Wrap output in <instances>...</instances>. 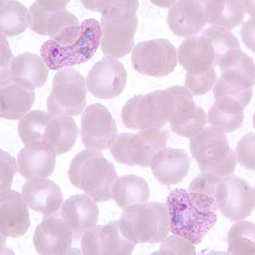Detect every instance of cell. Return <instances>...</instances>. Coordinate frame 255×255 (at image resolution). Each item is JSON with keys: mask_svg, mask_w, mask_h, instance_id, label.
Wrapping results in <instances>:
<instances>
[{"mask_svg": "<svg viewBox=\"0 0 255 255\" xmlns=\"http://www.w3.org/2000/svg\"><path fill=\"white\" fill-rule=\"evenodd\" d=\"M100 43L101 27L99 21L88 18L50 38L41 46L40 54L49 69L61 71L88 62L99 49Z\"/></svg>", "mask_w": 255, "mask_h": 255, "instance_id": "obj_1", "label": "cell"}, {"mask_svg": "<svg viewBox=\"0 0 255 255\" xmlns=\"http://www.w3.org/2000/svg\"><path fill=\"white\" fill-rule=\"evenodd\" d=\"M87 9L101 12L102 52L111 59H121L134 50V37L137 30L136 12L138 1H88L82 0Z\"/></svg>", "mask_w": 255, "mask_h": 255, "instance_id": "obj_2", "label": "cell"}, {"mask_svg": "<svg viewBox=\"0 0 255 255\" xmlns=\"http://www.w3.org/2000/svg\"><path fill=\"white\" fill-rule=\"evenodd\" d=\"M68 177L74 187L79 188L95 202L112 198V187L117 171L98 149H84L72 159Z\"/></svg>", "mask_w": 255, "mask_h": 255, "instance_id": "obj_3", "label": "cell"}, {"mask_svg": "<svg viewBox=\"0 0 255 255\" xmlns=\"http://www.w3.org/2000/svg\"><path fill=\"white\" fill-rule=\"evenodd\" d=\"M170 231L186 238L193 245L202 242L218 221L215 212L199 206L188 191L177 188L169 193L167 199Z\"/></svg>", "mask_w": 255, "mask_h": 255, "instance_id": "obj_4", "label": "cell"}, {"mask_svg": "<svg viewBox=\"0 0 255 255\" xmlns=\"http://www.w3.org/2000/svg\"><path fill=\"white\" fill-rule=\"evenodd\" d=\"M118 224L122 235L135 245L163 242L170 231L168 207L159 202L127 208Z\"/></svg>", "mask_w": 255, "mask_h": 255, "instance_id": "obj_5", "label": "cell"}, {"mask_svg": "<svg viewBox=\"0 0 255 255\" xmlns=\"http://www.w3.org/2000/svg\"><path fill=\"white\" fill-rule=\"evenodd\" d=\"M176 106L174 88L134 96L122 108V121L132 130L163 128L173 117Z\"/></svg>", "mask_w": 255, "mask_h": 255, "instance_id": "obj_6", "label": "cell"}, {"mask_svg": "<svg viewBox=\"0 0 255 255\" xmlns=\"http://www.w3.org/2000/svg\"><path fill=\"white\" fill-rule=\"evenodd\" d=\"M190 151L202 173L229 177L235 173L236 154L230 148L224 132L214 128H206L191 137Z\"/></svg>", "mask_w": 255, "mask_h": 255, "instance_id": "obj_7", "label": "cell"}, {"mask_svg": "<svg viewBox=\"0 0 255 255\" xmlns=\"http://www.w3.org/2000/svg\"><path fill=\"white\" fill-rule=\"evenodd\" d=\"M169 131L164 128L142 130L137 134H121L111 146V154L122 164L149 167L158 151L167 147Z\"/></svg>", "mask_w": 255, "mask_h": 255, "instance_id": "obj_8", "label": "cell"}, {"mask_svg": "<svg viewBox=\"0 0 255 255\" xmlns=\"http://www.w3.org/2000/svg\"><path fill=\"white\" fill-rule=\"evenodd\" d=\"M87 82L77 69H61L52 80L48 98V110L54 116L73 117L85 110Z\"/></svg>", "mask_w": 255, "mask_h": 255, "instance_id": "obj_9", "label": "cell"}, {"mask_svg": "<svg viewBox=\"0 0 255 255\" xmlns=\"http://www.w3.org/2000/svg\"><path fill=\"white\" fill-rule=\"evenodd\" d=\"M131 61L138 73L160 78L175 69L177 50L167 39L142 41L132 50Z\"/></svg>", "mask_w": 255, "mask_h": 255, "instance_id": "obj_10", "label": "cell"}, {"mask_svg": "<svg viewBox=\"0 0 255 255\" xmlns=\"http://www.w3.org/2000/svg\"><path fill=\"white\" fill-rule=\"evenodd\" d=\"M215 201L223 215L237 223L245 220L253 212L254 188L245 180L231 175L221 180L218 185Z\"/></svg>", "mask_w": 255, "mask_h": 255, "instance_id": "obj_11", "label": "cell"}, {"mask_svg": "<svg viewBox=\"0 0 255 255\" xmlns=\"http://www.w3.org/2000/svg\"><path fill=\"white\" fill-rule=\"evenodd\" d=\"M118 136V128L104 105L93 104L83 111L80 138L89 149H106Z\"/></svg>", "mask_w": 255, "mask_h": 255, "instance_id": "obj_12", "label": "cell"}, {"mask_svg": "<svg viewBox=\"0 0 255 255\" xmlns=\"http://www.w3.org/2000/svg\"><path fill=\"white\" fill-rule=\"evenodd\" d=\"M67 0L62 1H35L30 6V29L40 35L54 38L61 30L77 26L80 22L73 13L66 10Z\"/></svg>", "mask_w": 255, "mask_h": 255, "instance_id": "obj_13", "label": "cell"}, {"mask_svg": "<svg viewBox=\"0 0 255 255\" xmlns=\"http://www.w3.org/2000/svg\"><path fill=\"white\" fill-rule=\"evenodd\" d=\"M127 71L118 60L105 57L93 66L87 78V89L95 98L115 99L127 84Z\"/></svg>", "mask_w": 255, "mask_h": 255, "instance_id": "obj_14", "label": "cell"}, {"mask_svg": "<svg viewBox=\"0 0 255 255\" xmlns=\"http://www.w3.org/2000/svg\"><path fill=\"white\" fill-rule=\"evenodd\" d=\"M135 243L122 235L118 221L95 226L82 236L83 254H131Z\"/></svg>", "mask_w": 255, "mask_h": 255, "instance_id": "obj_15", "label": "cell"}, {"mask_svg": "<svg viewBox=\"0 0 255 255\" xmlns=\"http://www.w3.org/2000/svg\"><path fill=\"white\" fill-rule=\"evenodd\" d=\"M176 95V106L170 123L171 131L182 137H193L204 129L207 116L203 108L193 101L190 91L184 87H173Z\"/></svg>", "mask_w": 255, "mask_h": 255, "instance_id": "obj_16", "label": "cell"}, {"mask_svg": "<svg viewBox=\"0 0 255 255\" xmlns=\"http://www.w3.org/2000/svg\"><path fill=\"white\" fill-rule=\"evenodd\" d=\"M74 234L63 219L45 216L33 237L35 251L40 254H67L71 252Z\"/></svg>", "mask_w": 255, "mask_h": 255, "instance_id": "obj_17", "label": "cell"}, {"mask_svg": "<svg viewBox=\"0 0 255 255\" xmlns=\"http://www.w3.org/2000/svg\"><path fill=\"white\" fill-rule=\"evenodd\" d=\"M30 215L23 196L16 191H5L0 196V231L6 237H20L28 231Z\"/></svg>", "mask_w": 255, "mask_h": 255, "instance_id": "obj_18", "label": "cell"}, {"mask_svg": "<svg viewBox=\"0 0 255 255\" xmlns=\"http://www.w3.org/2000/svg\"><path fill=\"white\" fill-rule=\"evenodd\" d=\"M18 173L27 180L44 179L54 173L56 153L44 141L32 142L21 149L17 157Z\"/></svg>", "mask_w": 255, "mask_h": 255, "instance_id": "obj_19", "label": "cell"}, {"mask_svg": "<svg viewBox=\"0 0 255 255\" xmlns=\"http://www.w3.org/2000/svg\"><path fill=\"white\" fill-rule=\"evenodd\" d=\"M22 196L30 209L44 216L55 215L63 206L60 186L46 177L27 181L22 188Z\"/></svg>", "mask_w": 255, "mask_h": 255, "instance_id": "obj_20", "label": "cell"}, {"mask_svg": "<svg viewBox=\"0 0 255 255\" xmlns=\"http://www.w3.org/2000/svg\"><path fill=\"white\" fill-rule=\"evenodd\" d=\"M191 159L182 149L164 147L152 158L149 167L160 184L171 186L180 184L190 171Z\"/></svg>", "mask_w": 255, "mask_h": 255, "instance_id": "obj_21", "label": "cell"}, {"mask_svg": "<svg viewBox=\"0 0 255 255\" xmlns=\"http://www.w3.org/2000/svg\"><path fill=\"white\" fill-rule=\"evenodd\" d=\"M61 215L73 231L74 236H83L96 226L99 221V207L88 195H74L63 203Z\"/></svg>", "mask_w": 255, "mask_h": 255, "instance_id": "obj_22", "label": "cell"}, {"mask_svg": "<svg viewBox=\"0 0 255 255\" xmlns=\"http://www.w3.org/2000/svg\"><path fill=\"white\" fill-rule=\"evenodd\" d=\"M206 23L203 1L182 0L169 10V28L179 37H195L203 30Z\"/></svg>", "mask_w": 255, "mask_h": 255, "instance_id": "obj_23", "label": "cell"}, {"mask_svg": "<svg viewBox=\"0 0 255 255\" xmlns=\"http://www.w3.org/2000/svg\"><path fill=\"white\" fill-rule=\"evenodd\" d=\"M220 67V79L229 87L237 90L253 91L255 82L254 62L241 49L231 51L218 63Z\"/></svg>", "mask_w": 255, "mask_h": 255, "instance_id": "obj_24", "label": "cell"}, {"mask_svg": "<svg viewBox=\"0 0 255 255\" xmlns=\"http://www.w3.org/2000/svg\"><path fill=\"white\" fill-rule=\"evenodd\" d=\"M0 115L5 119L23 118L35 101L34 89L27 87L12 78L1 79L0 89Z\"/></svg>", "mask_w": 255, "mask_h": 255, "instance_id": "obj_25", "label": "cell"}, {"mask_svg": "<svg viewBox=\"0 0 255 255\" xmlns=\"http://www.w3.org/2000/svg\"><path fill=\"white\" fill-rule=\"evenodd\" d=\"M177 61L188 74L204 73L215 67V52L212 43L203 35H195L179 46Z\"/></svg>", "mask_w": 255, "mask_h": 255, "instance_id": "obj_26", "label": "cell"}, {"mask_svg": "<svg viewBox=\"0 0 255 255\" xmlns=\"http://www.w3.org/2000/svg\"><path fill=\"white\" fill-rule=\"evenodd\" d=\"M207 23L224 29H234L245 18V13L253 15L252 1H203Z\"/></svg>", "mask_w": 255, "mask_h": 255, "instance_id": "obj_27", "label": "cell"}, {"mask_svg": "<svg viewBox=\"0 0 255 255\" xmlns=\"http://www.w3.org/2000/svg\"><path fill=\"white\" fill-rule=\"evenodd\" d=\"M49 68L43 57L30 52L18 55L10 66V78L29 88H40L48 80Z\"/></svg>", "mask_w": 255, "mask_h": 255, "instance_id": "obj_28", "label": "cell"}, {"mask_svg": "<svg viewBox=\"0 0 255 255\" xmlns=\"http://www.w3.org/2000/svg\"><path fill=\"white\" fill-rule=\"evenodd\" d=\"M245 119V107L230 98L215 99V102L212 105L208 112L207 121L210 127L219 131L232 132L242 126Z\"/></svg>", "mask_w": 255, "mask_h": 255, "instance_id": "obj_29", "label": "cell"}, {"mask_svg": "<svg viewBox=\"0 0 255 255\" xmlns=\"http://www.w3.org/2000/svg\"><path fill=\"white\" fill-rule=\"evenodd\" d=\"M112 198L122 209L147 203L149 186L142 177L130 174L116 180L112 187Z\"/></svg>", "mask_w": 255, "mask_h": 255, "instance_id": "obj_30", "label": "cell"}, {"mask_svg": "<svg viewBox=\"0 0 255 255\" xmlns=\"http://www.w3.org/2000/svg\"><path fill=\"white\" fill-rule=\"evenodd\" d=\"M78 137V127L73 118L54 116L46 129L44 142L52 147L56 154L71 151Z\"/></svg>", "mask_w": 255, "mask_h": 255, "instance_id": "obj_31", "label": "cell"}, {"mask_svg": "<svg viewBox=\"0 0 255 255\" xmlns=\"http://www.w3.org/2000/svg\"><path fill=\"white\" fill-rule=\"evenodd\" d=\"M30 24V13L18 1L0 2V32L2 37L22 34Z\"/></svg>", "mask_w": 255, "mask_h": 255, "instance_id": "obj_32", "label": "cell"}, {"mask_svg": "<svg viewBox=\"0 0 255 255\" xmlns=\"http://www.w3.org/2000/svg\"><path fill=\"white\" fill-rule=\"evenodd\" d=\"M54 115L45 111H30L18 123V135L24 145L44 141L46 129Z\"/></svg>", "mask_w": 255, "mask_h": 255, "instance_id": "obj_33", "label": "cell"}, {"mask_svg": "<svg viewBox=\"0 0 255 255\" xmlns=\"http://www.w3.org/2000/svg\"><path fill=\"white\" fill-rule=\"evenodd\" d=\"M223 179L224 177L214 175V174L202 173L195 180H192L188 187V193L199 206L216 213L218 210L215 201L216 187Z\"/></svg>", "mask_w": 255, "mask_h": 255, "instance_id": "obj_34", "label": "cell"}, {"mask_svg": "<svg viewBox=\"0 0 255 255\" xmlns=\"http://www.w3.org/2000/svg\"><path fill=\"white\" fill-rule=\"evenodd\" d=\"M254 224L251 221H237L227 234V252L230 254H254Z\"/></svg>", "mask_w": 255, "mask_h": 255, "instance_id": "obj_35", "label": "cell"}, {"mask_svg": "<svg viewBox=\"0 0 255 255\" xmlns=\"http://www.w3.org/2000/svg\"><path fill=\"white\" fill-rule=\"evenodd\" d=\"M202 35L212 43L215 52V66L220 62L221 59L230 54L231 51L240 49V43L230 30L218 27H210L202 30Z\"/></svg>", "mask_w": 255, "mask_h": 255, "instance_id": "obj_36", "label": "cell"}, {"mask_svg": "<svg viewBox=\"0 0 255 255\" xmlns=\"http://www.w3.org/2000/svg\"><path fill=\"white\" fill-rule=\"evenodd\" d=\"M216 71L215 67L209 69V71L204 72V73L198 74H188L186 73V78H185V84L186 89L190 91L191 95L199 96L204 95L208 91L212 90L216 82Z\"/></svg>", "mask_w": 255, "mask_h": 255, "instance_id": "obj_37", "label": "cell"}, {"mask_svg": "<svg viewBox=\"0 0 255 255\" xmlns=\"http://www.w3.org/2000/svg\"><path fill=\"white\" fill-rule=\"evenodd\" d=\"M255 136L254 134H247L238 141L236 146V160H238L241 165L254 170L255 169V154H254Z\"/></svg>", "mask_w": 255, "mask_h": 255, "instance_id": "obj_38", "label": "cell"}, {"mask_svg": "<svg viewBox=\"0 0 255 255\" xmlns=\"http://www.w3.org/2000/svg\"><path fill=\"white\" fill-rule=\"evenodd\" d=\"M154 254H196V247L186 238L173 234L163 241L158 253Z\"/></svg>", "mask_w": 255, "mask_h": 255, "instance_id": "obj_39", "label": "cell"}, {"mask_svg": "<svg viewBox=\"0 0 255 255\" xmlns=\"http://www.w3.org/2000/svg\"><path fill=\"white\" fill-rule=\"evenodd\" d=\"M17 168L18 165H16V160L7 152H0V181H1L0 190L1 192L10 190Z\"/></svg>", "mask_w": 255, "mask_h": 255, "instance_id": "obj_40", "label": "cell"}, {"mask_svg": "<svg viewBox=\"0 0 255 255\" xmlns=\"http://www.w3.org/2000/svg\"><path fill=\"white\" fill-rule=\"evenodd\" d=\"M12 54L5 37L1 35V79L10 78V66L12 62Z\"/></svg>", "mask_w": 255, "mask_h": 255, "instance_id": "obj_41", "label": "cell"}, {"mask_svg": "<svg viewBox=\"0 0 255 255\" xmlns=\"http://www.w3.org/2000/svg\"><path fill=\"white\" fill-rule=\"evenodd\" d=\"M241 35H242L243 41L246 43V45L248 46L252 51H254V20L251 18L249 21H247L243 24L242 30H241Z\"/></svg>", "mask_w": 255, "mask_h": 255, "instance_id": "obj_42", "label": "cell"}]
</instances>
